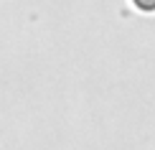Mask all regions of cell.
Returning a JSON list of instances; mask_svg holds the SVG:
<instances>
[{
    "label": "cell",
    "mask_w": 155,
    "mask_h": 150,
    "mask_svg": "<svg viewBox=\"0 0 155 150\" xmlns=\"http://www.w3.org/2000/svg\"><path fill=\"white\" fill-rule=\"evenodd\" d=\"M132 3H135V8L143 10V13H153L155 10V0H132Z\"/></svg>",
    "instance_id": "obj_1"
}]
</instances>
